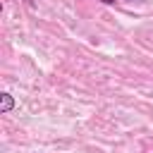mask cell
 I'll use <instances>...</instances> for the list:
<instances>
[{"label": "cell", "mask_w": 153, "mask_h": 153, "mask_svg": "<svg viewBox=\"0 0 153 153\" xmlns=\"http://www.w3.org/2000/svg\"><path fill=\"white\" fill-rule=\"evenodd\" d=\"M14 105H17V100H14V96L12 93H0V112L5 115V112H10V110H14Z\"/></svg>", "instance_id": "cell-1"}, {"label": "cell", "mask_w": 153, "mask_h": 153, "mask_svg": "<svg viewBox=\"0 0 153 153\" xmlns=\"http://www.w3.org/2000/svg\"><path fill=\"white\" fill-rule=\"evenodd\" d=\"M100 2H105V5H115V0H100Z\"/></svg>", "instance_id": "cell-2"}, {"label": "cell", "mask_w": 153, "mask_h": 153, "mask_svg": "<svg viewBox=\"0 0 153 153\" xmlns=\"http://www.w3.org/2000/svg\"><path fill=\"white\" fill-rule=\"evenodd\" d=\"M129 2H131V0H129Z\"/></svg>", "instance_id": "cell-3"}]
</instances>
